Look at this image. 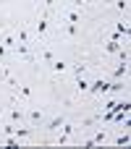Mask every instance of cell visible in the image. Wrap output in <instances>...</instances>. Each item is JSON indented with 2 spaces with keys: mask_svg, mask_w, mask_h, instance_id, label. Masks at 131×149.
Instances as JSON below:
<instances>
[{
  "mask_svg": "<svg viewBox=\"0 0 131 149\" xmlns=\"http://www.w3.org/2000/svg\"><path fill=\"white\" fill-rule=\"evenodd\" d=\"M11 120H13V123H18V120H21V110H16V107H13V110H11Z\"/></svg>",
  "mask_w": 131,
  "mask_h": 149,
  "instance_id": "cell-13",
  "label": "cell"
},
{
  "mask_svg": "<svg viewBox=\"0 0 131 149\" xmlns=\"http://www.w3.org/2000/svg\"><path fill=\"white\" fill-rule=\"evenodd\" d=\"M3 131H5V134H8V136H11V134H13V131H16V126H13V123H8V126H5V128H3Z\"/></svg>",
  "mask_w": 131,
  "mask_h": 149,
  "instance_id": "cell-20",
  "label": "cell"
},
{
  "mask_svg": "<svg viewBox=\"0 0 131 149\" xmlns=\"http://www.w3.org/2000/svg\"><path fill=\"white\" fill-rule=\"evenodd\" d=\"M0 45H3L5 50H13V45H16V37H13V34H5V37L0 39Z\"/></svg>",
  "mask_w": 131,
  "mask_h": 149,
  "instance_id": "cell-5",
  "label": "cell"
},
{
  "mask_svg": "<svg viewBox=\"0 0 131 149\" xmlns=\"http://www.w3.org/2000/svg\"><path fill=\"white\" fill-rule=\"evenodd\" d=\"M45 29H47V16H42V18H39V24H37V31H39V34H42Z\"/></svg>",
  "mask_w": 131,
  "mask_h": 149,
  "instance_id": "cell-12",
  "label": "cell"
},
{
  "mask_svg": "<svg viewBox=\"0 0 131 149\" xmlns=\"http://www.w3.org/2000/svg\"><path fill=\"white\" fill-rule=\"evenodd\" d=\"M66 31H68V34H71V37H74V34H76V31H79V26H76V24H68V29H66Z\"/></svg>",
  "mask_w": 131,
  "mask_h": 149,
  "instance_id": "cell-19",
  "label": "cell"
},
{
  "mask_svg": "<svg viewBox=\"0 0 131 149\" xmlns=\"http://www.w3.org/2000/svg\"><path fill=\"white\" fill-rule=\"evenodd\" d=\"M5 52H8V50H5V47H3V45H0V58H3V55H5Z\"/></svg>",
  "mask_w": 131,
  "mask_h": 149,
  "instance_id": "cell-21",
  "label": "cell"
},
{
  "mask_svg": "<svg viewBox=\"0 0 131 149\" xmlns=\"http://www.w3.org/2000/svg\"><path fill=\"white\" fill-rule=\"evenodd\" d=\"M126 73H129V63H121V65L113 71V79H123Z\"/></svg>",
  "mask_w": 131,
  "mask_h": 149,
  "instance_id": "cell-7",
  "label": "cell"
},
{
  "mask_svg": "<svg viewBox=\"0 0 131 149\" xmlns=\"http://www.w3.org/2000/svg\"><path fill=\"white\" fill-rule=\"evenodd\" d=\"M116 5H118V10H126V8H129V0H118Z\"/></svg>",
  "mask_w": 131,
  "mask_h": 149,
  "instance_id": "cell-18",
  "label": "cell"
},
{
  "mask_svg": "<svg viewBox=\"0 0 131 149\" xmlns=\"http://www.w3.org/2000/svg\"><path fill=\"white\" fill-rule=\"evenodd\" d=\"M26 39H29L26 31H18V34H16V42H26Z\"/></svg>",
  "mask_w": 131,
  "mask_h": 149,
  "instance_id": "cell-15",
  "label": "cell"
},
{
  "mask_svg": "<svg viewBox=\"0 0 131 149\" xmlns=\"http://www.w3.org/2000/svg\"><path fill=\"white\" fill-rule=\"evenodd\" d=\"M71 134H74V126H68V123H63V136L58 139V144H66V141L71 139Z\"/></svg>",
  "mask_w": 131,
  "mask_h": 149,
  "instance_id": "cell-4",
  "label": "cell"
},
{
  "mask_svg": "<svg viewBox=\"0 0 131 149\" xmlns=\"http://www.w3.org/2000/svg\"><path fill=\"white\" fill-rule=\"evenodd\" d=\"M29 120H32V126H42L45 123V118H42L39 110H29Z\"/></svg>",
  "mask_w": 131,
  "mask_h": 149,
  "instance_id": "cell-3",
  "label": "cell"
},
{
  "mask_svg": "<svg viewBox=\"0 0 131 149\" xmlns=\"http://www.w3.org/2000/svg\"><path fill=\"white\" fill-rule=\"evenodd\" d=\"M13 50H16L18 55H24V58H32V47H29L26 42H21V45L16 42V45H13Z\"/></svg>",
  "mask_w": 131,
  "mask_h": 149,
  "instance_id": "cell-2",
  "label": "cell"
},
{
  "mask_svg": "<svg viewBox=\"0 0 131 149\" xmlns=\"http://www.w3.org/2000/svg\"><path fill=\"white\" fill-rule=\"evenodd\" d=\"M116 144H118V147H121V144H129V134H123V136H118V139H116Z\"/></svg>",
  "mask_w": 131,
  "mask_h": 149,
  "instance_id": "cell-17",
  "label": "cell"
},
{
  "mask_svg": "<svg viewBox=\"0 0 131 149\" xmlns=\"http://www.w3.org/2000/svg\"><path fill=\"white\" fill-rule=\"evenodd\" d=\"M76 86H79V92H89V81L84 76H76Z\"/></svg>",
  "mask_w": 131,
  "mask_h": 149,
  "instance_id": "cell-8",
  "label": "cell"
},
{
  "mask_svg": "<svg viewBox=\"0 0 131 149\" xmlns=\"http://www.w3.org/2000/svg\"><path fill=\"white\" fill-rule=\"evenodd\" d=\"M29 131H32V128H16L13 134H16V139H21V136H29Z\"/></svg>",
  "mask_w": 131,
  "mask_h": 149,
  "instance_id": "cell-14",
  "label": "cell"
},
{
  "mask_svg": "<svg viewBox=\"0 0 131 149\" xmlns=\"http://www.w3.org/2000/svg\"><path fill=\"white\" fill-rule=\"evenodd\" d=\"M50 68H53V71H55V73H63V71H66V68H68V65H66V63H63V60H55V58H53V60H50Z\"/></svg>",
  "mask_w": 131,
  "mask_h": 149,
  "instance_id": "cell-6",
  "label": "cell"
},
{
  "mask_svg": "<svg viewBox=\"0 0 131 149\" xmlns=\"http://www.w3.org/2000/svg\"><path fill=\"white\" fill-rule=\"evenodd\" d=\"M79 18H81L79 10H71V13H68V24H79Z\"/></svg>",
  "mask_w": 131,
  "mask_h": 149,
  "instance_id": "cell-11",
  "label": "cell"
},
{
  "mask_svg": "<svg viewBox=\"0 0 131 149\" xmlns=\"http://www.w3.org/2000/svg\"><path fill=\"white\" fill-rule=\"evenodd\" d=\"M116 31H118V34H123V37H129V24H123V21H121V24H116Z\"/></svg>",
  "mask_w": 131,
  "mask_h": 149,
  "instance_id": "cell-10",
  "label": "cell"
},
{
  "mask_svg": "<svg viewBox=\"0 0 131 149\" xmlns=\"http://www.w3.org/2000/svg\"><path fill=\"white\" fill-rule=\"evenodd\" d=\"M105 50H108V52H118V50H121V42H116V39H110V42L105 45Z\"/></svg>",
  "mask_w": 131,
  "mask_h": 149,
  "instance_id": "cell-9",
  "label": "cell"
},
{
  "mask_svg": "<svg viewBox=\"0 0 131 149\" xmlns=\"http://www.w3.org/2000/svg\"><path fill=\"white\" fill-rule=\"evenodd\" d=\"M63 123H66V115H55L53 120H47V123H45V128H47V131H55V128H60Z\"/></svg>",
  "mask_w": 131,
  "mask_h": 149,
  "instance_id": "cell-1",
  "label": "cell"
},
{
  "mask_svg": "<svg viewBox=\"0 0 131 149\" xmlns=\"http://www.w3.org/2000/svg\"><path fill=\"white\" fill-rule=\"evenodd\" d=\"M16 92H21V94H24V97H32V89H29V86H18V89H16Z\"/></svg>",
  "mask_w": 131,
  "mask_h": 149,
  "instance_id": "cell-16",
  "label": "cell"
}]
</instances>
